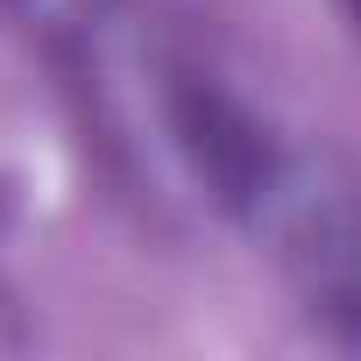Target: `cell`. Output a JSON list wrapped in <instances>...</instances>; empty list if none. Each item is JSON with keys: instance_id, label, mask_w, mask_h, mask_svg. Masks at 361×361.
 I'll list each match as a JSON object with an SVG mask.
<instances>
[{"instance_id": "obj_2", "label": "cell", "mask_w": 361, "mask_h": 361, "mask_svg": "<svg viewBox=\"0 0 361 361\" xmlns=\"http://www.w3.org/2000/svg\"><path fill=\"white\" fill-rule=\"evenodd\" d=\"M0 220H8V206H0Z\"/></svg>"}, {"instance_id": "obj_1", "label": "cell", "mask_w": 361, "mask_h": 361, "mask_svg": "<svg viewBox=\"0 0 361 361\" xmlns=\"http://www.w3.org/2000/svg\"><path fill=\"white\" fill-rule=\"evenodd\" d=\"M333 8H340V22L354 29V43H361V0H333Z\"/></svg>"}]
</instances>
